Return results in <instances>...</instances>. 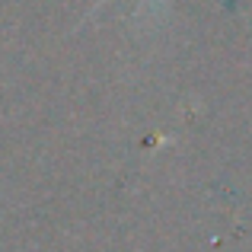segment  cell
<instances>
[{
  "label": "cell",
  "instance_id": "obj_1",
  "mask_svg": "<svg viewBox=\"0 0 252 252\" xmlns=\"http://www.w3.org/2000/svg\"><path fill=\"white\" fill-rule=\"evenodd\" d=\"M102 3H105V0H99V6H102Z\"/></svg>",
  "mask_w": 252,
  "mask_h": 252
}]
</instances>
